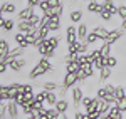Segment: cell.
<instances>
[{"label": "cell", "instance_id": "cell-1", "mask_svg": "<svg viewBox=\"0 0 126 119\" xmlns=\"http://www.w3.org/2000/svg\"><path fill=\"white\" fill-rule=\"evenodd\" d=\"M50 70H54V66H52V62H50L47 57H40V59L35 62V66L30 69V72H29V79H30V80H35V79H39V77H42V76L49 74Z\"/></svg>", "mask_w": 126, "mask_h": 119}, {"label": "cell", "instance_id": "cell-2", "mask_svg": "<svg viewBox=\"0 0 126 119\" xmlns=\"http://www.w3.org/2000/svg\"><path fill=\"white\" fill-rule=\"evenodd\" d=\"M71 97H72V107H74V111H78V107L81 106V101H82V97H84L82 87L74 86V87L71 89Z\"/></svg>", "mask_w": 126, "mask_h": 119}, {"label": "cell", "instance_id": "cell-3", "mask_svg": "<svg viewBox=\"0 0 126 119\" xmlns=\"http://www.w3.org/2000/svg\"><path fill=\"white\" fill-rule=\"evenodd\" d=\"M19 116H20V106L15 101H7V118L19 119Z\"/></svg>", "mask_w": 126, "mask_h": 119}, {"label": "cell", "instance_id": "cell-4", "mask_svg": "<svg viewBox=\"0 0 126 119\" xmlns=\"http://www.w3.org/2000/svg\"><path fill=\"white\" fill-rule=\"evenodd\" d=\"M125 32H126V30L121 29V27H114L113 30H109V35H108V39L104 40V42H108V44H111V45H113V44H116L118 40L125 35Z\"/></svg>", "mask_w": 126, "mask_h": 119}, {"label": "cell", "instance_id": "cell-5", "mask_svg": "<svg viewBox=\"0 0 126 119\" xmlns=\"http://www.w3.org/2000/svg\"><path fill=\"white\" fill-rule=\"evenodd\" d=\"M25 64H27V60L24 59V57L14 59V60L9 62V70H12L14 74H19V72H22V69L25 67Z\"/></svg>", "mask_w": 126, "mask_h": 119}, {"label": "cell", "instance_id": "cell-6", "mask_svg": "<svg viewBox=\"0 0 126 119\" xmlns=\"http://www.w3.org/2000/svg\"><path fill=\"white\" fill-rule=\"evenodd\" d=\"M66 42H67V45L78 42V25L71 24L67 29H66Z\"/></svg>", "mask_w": 126, "mask_h": 119}, {"label": "cell", "instance_id": "cell-7", "mask_svg": "<svg viewBox=\"0 0 126 119\" xmlns=\"http://www.w3.org/2000/svg\"><path fill=\"white\" fill-rule=\"evenodd\" d=\"M78 84V76L76 74H64V77H62V82H61V86H64V87H67V89H72L74 86Z\"/></svg>", "mask_w": 126, "mask_h": 119}, {"label": "cell", "instance_id": "cell-8", "mask_svg": "<svg viewBox=\"0 0 126 119\" xmlns=\"http://www.w3.org/2000/svg\"><path fill=\"white\" fill-rule=\"evenodd\" d=\"M24 54H25V49H24V47H15V49H10V52L7 54V57H5L3 60H5V62L9 64L10 60L19 59V57H22Z\"/></svg>", "mask_w": 126, "mask_h": 119}, {"label": "cell", "instance_id": "cell-9", "mask_svg": "<svg viewBox=\"0 0 126 119\" xmlns=\"http://www.w3.org/2000/svg\"><path fill=\"white\" fill-rule=\"evenodd\" d=\"M82 17H84V13H82V10H79V9H74V10H71L69 12V22L71 24H81L82 22Z\"/></svg>", "mask_w": 126, "mask_h": 119}, {"label": "cell", "instance_id": "cell-10", "mask_svg": "<svg viewBox=\"0 0 126 119\" xmlns=\"http://www.w3.org/2000/svg\"><path fill=\"white\" fill-rule=\"evenodd\" d=\"M35 12H34V7H24V9H20L19 12H17V19L19 20H29L32 15H34Z\"/></svg>", "mask_w": 126, "mask_h": 119}, {"label": "cell", "instance_id": "cell-11", "mask_svg": "<svg viewBox=\"0 0 126 119\" xmlns=\"http://www.w3.org/2000/svg\"><path fill=\"white\" fill-rule=\"evenodd\" d=\"M39 86H40V89H46L49 92H57V89L61 87V84L56 82V80H44V82H40Z\"/></svg>", "mask_w": 126, "mask_h": 119}, {"label": "cell", "instance_id": "cell-12", "mask_svg": "<svg viewBox=\"0 0 126 119\" xmlns=\"http://www.w3.org/2000/svg\"><path fill=\"white\" fill-rule=\"evenodd\" d=\"M87 12L93 13V15H99V13L103 12V3H99L96 0H91V2L87 3Z\"/></svg>", "mask_w": 126, "mask_h": 119}, {"label": "cell", "instance_id": "cell-13", "mask_svg": "<svg viewBox=\"0 0 126 119\" xmlns=\"http://www.w3.org/2000/svg\"><path fill=\"white\" fill-rule=\"evenodd\" d=\"M62 12H64V5L61 3L59 7H54V9H49L47 12H42V13H46V15H49L50 19H61V17H62Z\"/></svg>", "mask_w": 126, "mask_h": 119}, {"label": "cell", "instance_id": "cell-14", "mask_svg": "<svg viewBox=\"0 0 126 119\" xmlns=\"http://www.w3.org/2000/svg\"><path fill=\"white\" fill-rule=\"evenodd\" d=\"M15 44H17V47H24V49H27L29 47V42H27V34H22V32H17L15 34Z\"/></svg>", "mask_w": 126, "mask_h": 119}, {"label": "cell", "instance_id": "cell-15", "mask_svg": "<svg viewBox=\"0 0 126 119\" xmlns=\"http://www.w3.org/2000/svg\"><path fill=\"white\" fill-rule=\"evenodd\" d=\"M93 32L96 34V37H97L99 40H106L108 35H109V30H108L104 25H96V27L93 29Z\"/></svg>", "mask_w": 126, "mask_h": 119}, {"label": "cell", "instance_id": "cell-16", "mask_svg": "<svg viewBox=\"0 0 126 119\" xmlns=\"http://www.w3.org/2000/svg\"><path fill=\"white\" fill-rule=\"evenodd\" d=\"M87 24H84V22H81V24H78V40L79 42H86V37H87Z\"/></svg>", "mask_w": 126, "mask_h": 119}, {"label": "cell", "instance_id": "cell-17", "mask_svg": "<svg viewBox=\"0 0 126 119\" xmlns=\"http://www.w3.org/2000/svg\"><path fill=\"white\" fill-rule=\"evenodd\" d=\"M17 29H19V32H22V34H30V32L34 30V27H32V24H30L29 20H19Z\"/></svg>", "mask_w": 126, "mask_h": 119}, {"label": "cell", "instance_id": "cell-18", "mask_svg": "<svg viewBox=\"0 0 126 119\" xmlns=\"http://www.w3.org/2000/svg\"><path fill=\"white\" fill-rule=\"evenodd\" d=\"M10 52V45H9V40L7 39H0V60H3L7 57V54Z\"/></svg>", "mask_w": 126, "mask_h": 119}, {"label": "cell", "instance_id": "cell-19", "mask_svg": "<svg viewBox=\"0 0 126 119\" xmlns=\"http://www.w3.org/2000/svg\"><path fill=\"white\" fill-rule=\"evenodd\" d=\"M113 76V69L111 67H103V69L99 70V82H108L109 80V77Z\"/></svg>", "mask_w": 126, "mask_h": 119}, {"label": "cell", "instance_id": "cell-20", "mask_svg": "<svg viewBox=\"0 0 126 119\" xmlns=\"http://www.w3.org/2000/svg\"><path fill=\"white\" fill-rule=\"evenodd\" d=\"M2 10H3V13H17V5L14 2L7 0L2 3Z\"/></svg>", "mask_w": 126, "mask_h": 119}, {"label": "cell", "instance_id": "cell-21", "mask_svg": "<svg viewBox=\"0 0 126 119\" xmlns=\"http://www.w3.org/2000/svg\"><path fill=\"white\" fill-rule=\"evenodd\" d=\"M79 69H81V64H79L78 60H72V62H69V64H66V67H64V70H66L67 74H76Z\"/></svg>", "mask_w": 126, "mask_h": 119}, {"label": "cell", "instance_id": "cell-22", "mask_svg": "<svg viewBox=\"0 0 126 119\" xmlns=\"http://www.w3.org/2000/svg\"><path fill=\"white\" fill-rule=\"evenodd\" d=\"M101 3H103V9L111 12V13H116L118 12V7L114 5V0H103Z\"/></svg>", "mask_w": 126, "mask_h": 119}, {"label": "cell", "instance_id": "cell-23", "mask_svg": "<svg viewBox=\"0 0 126 119\" xmlns=\"http://www.w3.org/2000/svg\"><path fill=\"white\" fill-rule=\"evenodd\" d=\"M54 107H56L59 112H67V111H69V102L66 99H59L57 102H56Z\"/></svg>", "mask_w": 126, "mask_h": 119}, {"label": "cell", "instance_id": "cell-24", "mask_svg": "<svg viewBox=\"0 0 126 119\" xmlns=\"http://www.w3.org/2000/svg\"><path fill=\"white\" fill-rule=\"evenodd\" d=\"M99 50H101V55H103V57H109V55H111V50H113V45L108 44V42H103L101 47H99Z\"/></svg>", "mask_w": 126, "mask_h": 119}, {"label": "cell", "instance_id": "cell-25", "mask_svg": "<svg viewBox=\"0 0 126 119\" xmlns=\"http://www.w3.org/2000/svg\"><path fill=\"white\" fill-rule=\"evenodd\" d=\"M93 67H94V70H101L103 67H106V57L99 55V57L93 62Z\"/></svg>", "mask_w": 126, "mask_h": 119}, {"label": "cell", "instance_id": "cell-26", "mask_svg": "<svg viewBox=\"0 0 126 119\" xmlns=\"http://www.w3.org/2000/svg\"><path fill=\"white\" fill-rule=\"evenodd\" d=\"M47 44L49 45H52V47H54V49H57L59 47V44H61V37H59L57 34H54V35H49L47 39Z\"/></svg>", "mask_w": 126, "mask_h": 119}, {"label": "cell", "instance_id": "cell-27", "mask_svg": "<svg viewBox=\"0 0 126 119\" xmlns=\"http://www.w3.org/2000/svg\"><path fill=\"white\" fill-rule=\"evenodd\" d=\"M47 94H49V91L40 89L39 92H35V101H37V102H42V104H46V101H47Z\"/></svg>", "mask_w": 126, "mask_h": 119}, {"label": "cell", "instance_id": "cell-28", "mask_svg": "<svg viewBox=\"0 0 126 119\" xmlns=\"http://www.w3.org/2000/svg\"><path fill=\"white\" fill-rule=\"evenodd\" d=\"M57 101H59V97H57V94H56V92H49V94H47V101H46V104H47L49 107H54Z\"/></svg>", "mask_w": 126, "mask_h": 119}, {"label": "cell", "instance_id": "cell-29", "mask_svg": "<svg viewBox=\"0 0 126 119\" xmlns=\"http://www.w3.org/2000/svg\"><path fill=\"white\" fill-rule=\"evenodd\" d=\"M47 27H49L50 32H57V30L61 29V19H50Z\"/></svg>", "mask_w": 126, "mask_h": 119}, {"label": "cell", "instance_id": "cell-30", "mask_svg": "<svg viewBox=\"0 0 126 119\" xmlns=\"http://www.w3.org/2000/svg\"><path fill=\"white\" fill-rule=\"evenodd\" d=\"M99 55H101L99 47H96V49H93V50H89V52H87V59H89V62H91V64H93V62H94Z\"/></svg>", "mask_w": 126, "mask_h": 119}, {"label": "cell", "instance_id": "cell-31", "mask_svg": "<svg viewBox=\"0 0 126 119\" xmlns=\"http://www.w3.org/2000/svg\"><path fill=\"white\" fill-rule=\"evenodd\" d=\"M14 27H15V22H14V19H5L3 25H2V29L5 30V32H12V30H14Z\"/></svg>", "mask_w": 126, "mask_h": 119}, {"label": "cell", "instance_id": "cell-32", "mask_svg": "<svg viewBox=\"0 0 126 119\" xmlns=\"http://www.w3.org/2000/svg\"><path fill=\"white\" fill-rule=\"evenodd\" d=\"M40 19H42V15H39V13H34V15L29 19V22L32 24V27H34V29L40 25Z\"/></svg>", "mask_w": 126, "mask_h": 119}, {"label": "cell", "instance_id": "cell-33", "mask_svg": "<svg viewBox=\"0 0 126 119\" xmlns=\"http://www.w3.org/2000/svg\"><path fill=\"white\" fill-rule=\"evenodd\" d=\"M114 96H116V99H123L126 96V89L123 87V86H116V91H114Z\"/></svg>", "mask_w": 126, "mask_h": 119}, {"label": "cell", "instance_id": "cell-34", "mask_svg": "<svg viewBox=\"0 0 126 119\" xmlns=\"http://www.w3.org/2000/svg\"><path fill=\"white\" fill-rule=\"evenodd\" d=\"M81 69L86 72L87 77H91V76L94 74V67H93V64H82V66H81Z\"/></svg>", "mask_w": 126, "mask_h": 119}, {"label": "cell", "instance_id": "cell-35", "mask_svg": "<svg viewBox=\"0 0 126 119\" xmlns=\"http://www.w3.org/2000/svg\"><path fill=\"white\" fill-rule=\"evenodd\" d=\"M113 15H114V13H111V12H108V10H104V9L99 13L101 20H104V22H111V20H113Z\"/></svg>", "mask_w": 126, "mask_h": 119}, {"label": "cell", "instance_id": "cell-36", "mask_svg": "<svg viewBox=\"0 0 126 119\" xmlns=\"http://www.w3.org/2000/svg\"><path fill=\"white\" fill-rule=\"evenodd\" d=\"M106 66H108V67H111V69H114V67L118 66V59L113 55V54H111L109 57H106Z\"/></svg>", "mask_w": 126, "mask_h": 119}, {"label": "cell", "instance_id": "cell-37", "mask_svg": "<svg viewBox=\"0 0 126 119\" xmlns=\"http://www.w3.org/2000/svg\"><path fill=\"white\" fill-rule=\"evenodd\" d=\"M76 76H78V82H82V84H84V82L89 79V77L86 76V72H84L82 69H79L78 72H76Z\"/></svg>", "mask_w": 126, "mask_h": 119}, {"label": "cell", "instance_id": "cell-38", "mask_svg": "<svg viewBox=\"0 0 126 119\" xmlns=\"http://www.w3.org/2000/svg\"><path fill=\"white\" fill-rule=\"evenodd\" d=\"M78 52L79 54H87V52H89V44H87V42H79Z\"/></svg>", "mask_w": 126, "mask_h": 119}, {"label": "cell", "instance_id": "cell-39", "mask_svg": "<svg viewBox=\"0 0 126 119\" xmlns=\"http://www.w3.org/2000/svg\"><path fill=\"white\" fill-rule=\"evenodd\" d=\"M116 15L119 17V20L126 19V5H119V7H118V12H116Z\"/></svg>", "mask_w": 126, "mask_h": 119}, {"label": "cell", "instance_id": "cell-40", "mask_svg": "<svg viewBox=\"0 0 126 119\" xmlns=\"http://www.w3.org/2000/svg\"><path fill=\"white\" fill-rule=\"evenodd\" d=\"M67 87H64V86H61L57 89V97L59 99H66V96H67Z\"/></svg>", "mask_w": 126, "mask_h": 119}, {"label": "cell", "instance_id": "cell-41", "mask_svg": "<svg viewBox=\"0 0 126 119\" xmlns=\"http://www.w3.org/2000/svg\"><path fill=\"white\" fill-rule=\"evenodd\" d=\"M96 40H99V39H97V37H96V34H94V32L91 30V32L87 34V37H86V42H87V44H89V45H91V44H94Z\"/></svg>", "mask_w": 126, "mask_h": 119}, {"label": "cell", "instance_id": "cell-42", "mask_svg": "<svg viewBox=\"0 0 126 119\" xmlns=\"http://www.w3.org/2000/svg\"><path fill=\"white\" fill-rule=\"evenodd\" d=\"M15 102H17L19 106H22V104L27 102V101H25V96H24V92H19V94L15 96Z\"/></svg>", "mask_w": 126, "mask_h": 119}, {"label": "cell", "instance_id": "cell-43", "mask_svg": "<svg viewBox=\"0 0 126 119\" xmlns=\"http://www.w3.org/2000/svg\"><path fill=\"white\" fill-rule=\"evenodd\" d=\"M47 112H49V116H50V119H57V116L61 114L56 107H47Z\"/></svg>", "mask_w": 126, "mask_h": 119}, {"label": "cell", "instance_id": "cell-44", "mask_svg": "<svg viewBox=\"0 0 126 119\" xmlns=\"http://www.w3.org/2000/svg\"><path fill=\"white\" fill-rule=\"evenodd\" d=\"M49 22H50V17L46 15V13H42V19H40V25H39V27H47Z\"/></svg>", "mask_w": 126, "mask_h": 119}, {"label": "cell", "instance_id": "cell-45", "mask_svg": "<svg viewBox=\"0 0 126 119\" xmlns=\"http://www.w3.org/2000/svg\"><path fill=\"white\" fill-rule=\"evenodd\" d=\"M93 99H94V97H91V96H86V94H84V97H82V101H81L82 107H87V106L93 102Z\"/></svg>", "mask_w": 126, "mask_h": 119}, {"label": "cell", "instance_id": "cell-46", "mask_svg": "<svg viewBox=\"0 0 126 119\" xmlns=\"http://www.w3.org/2000/svg\"><path fill=\"white\" fill-rule=\"evenodd\" d=\"M39 9H40V13H42V12H47V10L50 9V7H49V2H47V0H40Z\"/></svg>", "mask_w": 126, "mask_h": 119}, {"label": "cell", "instance_id": "cell-47", "mask_svg": "<svg viewBox=\"0 0 126 119\" xmlns=\"http://www.w3.org/2000/svg\"><path fill=\"white\" fill-rule=\"evenodd\" d=\"M106 89H104V87H99V89L96 91V97L97 99H104V97H106Z\"/></svg>", "mask_w": 126, "mask_h": 119}, {"label": "cell", "instance_id": "cell-48", "mask_svg": "<svg viewBox=\"0 0 126 119\" xmlns=\"http://www.w3.org/2000/svg\"><path fill=\"white\" fill-rule=\"evenodd\" d=\"M116 106H118V107H119L121 111H123V112H126V96L123 97V99H119V101H118V102H116Z\"/></svg>", "mask_w": 126, "mask_h": 119}, {"label": "cell", "instance_id": "cell-49", "mask_svg": "<svg viewBox=\"0 0 126 119\" xmlns=\"http://www.w3.org/2000/svg\"><path fill=\"white\" fill-rule=\"evenodd\" d=\"M74 119H89V116H87L86 112H81V111H76V112H74Z\"/></svg>", "mask_w": 126, "mask_h": 119}, {"label": "cell", "instance_id": "cell-50", "mask_svg": "<svg viewBox=\"0 0 126 119\" xmlns=\"http://www.w3.org/2000/svg\"><path fill=\"white\" fill-rule=\"evenodd\" d=\"M39 29H40V35H42V39H47L49 34H50L49 27H39Z\"/></svg>", "mask_w": 126, "mask_h": 119}, {"label": "cell", "instance_id": "cell-51", "mask_svg": "<svg viewBox=\"0 0 126 119\" xmlns=\"http://www.w3.org/2000/svg\"><path fill=\"white\" fill-rule=\"evenodd\" d=\"M9 70V64L5 60H0V74H5Z\"/></svg>", "mask_w": 126, "mask_h": 119}, {"label": "cell", "instance_id": "cell-52", "mask_svg": "<svg viewBox=\"0 0 126 119\" xmlns=\"http://www.w3.org/2000/svg\"><path fill=\"white\" fill-rule=\"evenodd\" d=\"M104 89H106L108 94H114V91H116V86H113V84H106V86H104Z\"/></svg>", "mask_w": 126, "mask_h": 119}, {"label": "cell", "instance_id": "cell-53", "mask_svg": "<svg viewBox=\"0 0 126 119\" xmlns=\"http://www.w3.org/2000/svg\"><path fill=\"white\" fill-rule=\"evenodd\" d=\"M47 2H49V7H50V9H54V7H59V5L62 3L61 0H47Z\"/></svg>", "mask_w": 126, "mask_h": 119}, {"label": "cell", "instance_id": "cell-54", "mask_svg": "<svg viewBox=\"0 0 126 119\" xmlns=\"http://www.w3.org/2000/svg\"><path fill=\"white\" fill-rule=\"evenodd\" d=\"M39 3H40V0H27V5L29 7H34V9L39 7Z\"/></svg>", "mask_w": 126, "mask_h": 119}, {"label": "cell", "instance_id": "cell-55", "mask_svg": "<svg viewBox=\"0 0 126 119\" xmlns=\"http://www.w3.org/2000/svg\"><path fill=\"white\" fill-rule=\"evenodd\" d=\"M24 92H34V84H24Z\"/></svg>", "mask_w": 126, "mask_h": 119}, {"label": "cell", "instance_id": "cell-56", "mask_svg": "<svg viewBox=\"0 0 126 119\" xmlns=\"http://www.w3.org/2000/svg\"><path fill=\"white\" fill-rule=\"evenodd\" d=\"M57 119H69V116H67V112H61L57 116Z\"/></svg>", "mask_w": 126, "mask_h": 119}, {"label": "cell", "instance_id": "cell-57", "mask_svg": "<svg viewBox=\"0 0 126 119\" xmlns=\"http://www.w3.org/2000/svg\"><path fill=\"white\" fill-rule=\"evenodd\" d=\"M119 27L126 30V19H123V20H121V24H119Z\"/></svg>", "mask_w": 126, "mask_h": 119}, {"label": "cell", "instance_id": "cell-58", "mask_svg": "<svg viewBox=\"0 0 126 119\" xmlns=\"http://www.w3.org/2000/svg\"><path fill=\"white\" fill-rule=\"evenodd\" d=\"M25 119H39V116H37V114H30V116H27Z\"/></svg>", "mask_w": 126, "mask_h": 119}, {"label": "cell", "instance_id": "cell-59", "mask_svg": "<svg viewBox=\"0 0 126 119\" xmlns=\"http://www.w3.org/2000/svg\"><path fill=\"white\" fill-rule=\"evenodd\" d=\"M3 17V10H2V5H0V19Z\"/></svg>", "mask_w": 126, "mask_h": 119}, {"label": "cell", "instance_id": "cell-60", "mask_svg": "<svg viewBox=\"0 0 126 119\" xmlns=\"http://www.w3.org/2000/svg\"><path fill=\"white\" fill-rule=\"evenodd\" d=\"M79 2H91V0H79Z\"/></svg>", "mask_w": 126, "mask_h": 119}, {"label": "cell", "instance_id": "cell-61", "mask_svg": "<svg viewBox=\"0 0 126 119\" xmlns=\"http://www.w3.org/2000/svg\"><path fill=\"white\" fill-rule=\"evenodd\" d=\"M125 89H126V84H125Z\"/></svg>", "mask_w": 126, "mask_h": 119}, {"label": "cell", "instance_id": "cell-62", "mask_svg": "<svg viewBox=\"0 0 126 119\" xmlns=\"http://www.w3.org/2000/svg\"><path fill=\"white\" fill-rule=\"evenodd\" d=\"M24 2H27V0H24Z\"/></svg>", "mask_w": 126, "mask_h": 119}]
</instances>
